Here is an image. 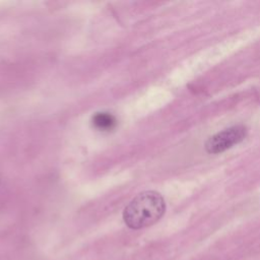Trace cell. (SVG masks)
Returning <instances> with one entry per match:
<instances>
[{
	"instance_id": "obj_2",
	"label": "cell",
	"mask_w": 260,
	"mask_h": 260,
	"mask_svg": "<svg viewBox=\"0 0 260 260\" xmlns=\"http://www.w3.org/2000/svg\"><path fill=\"white\" fill-rule=\"evenodd\" d=\"M246 135V126L236 125L230 127L211 136L205 143V149L208 153H220L243 141Z\"/></svg>"
},
{
	"instance_id": "obj_1",
	"label": "cell",
	"mask_w": 260,
	"mask_h": 260,
	"mask_svg": "<svg viewBox=\"0 0 260 260\" xmlns=\"http://www.w3.org/2000/svg\"><path fill=\"white\" fill-rule=\"evenodd\" d=\"M166 203L155 191H144L134 197L124 208L123 219L126 225L139 230L155 223L165 213Z\"/></svg>"
},
{
	"instance_id": "obj_3",
	"label": "cell",
	"mask_w": 260,
	"mask_h": 260,
	"mask_svg": "<svg viewBox=\"0 0 260 260\" xmlns=\"http://www.w3.org/2000/svg\"><path fill=\"white\" fill-rule=\"evenodd\" d=\"M92 123L100 130H111L116 124V119L113 115L102 112L92 117Z\"/></svg>"
}]
</instances>
